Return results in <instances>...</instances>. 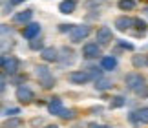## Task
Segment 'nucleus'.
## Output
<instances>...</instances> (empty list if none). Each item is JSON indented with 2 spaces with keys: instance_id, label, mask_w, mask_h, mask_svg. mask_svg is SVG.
Segmentation results:
<instances>
[{
  "instance_id": "a878e982",
  "label": "nucleus",
  "mask_w": 148,
  "mask_h": 128,
  "mask_svg": "<svg viewBox=\"0 0 148 128\" xmlns=\"http://www.w3.org/2000/svg\"><path fill=\"white\" fill-rule=\"evenodd\" d=\"M88 70H90L88 73L92 75V79H93V81H97V79H101V77H102V70L95 68V66H93V68H88Z\"/></svg>"
},
{
  "instance_id": "393cba45",
  "label": "nucleus",
  "mask_w": 148,
  "mask_h": 128,
  "mask_svg": "<svg viewBox=\"0 0 148 128\" xmlns=\"http://www.w3.org/2000/svg\"><path fill=\"white\" fill-rule=\"evenodd\" d=\"M29 48L35 50V51H38V50L42 51V50H44V42H42L38 37H37V39H31V40H29Z\"/></svg>"
},
{
  "instance_id": "9d476101",
  "label": "nucleus",
  "mask_w": 148,
  "mask_h": 128,
  "mask_svg": "<svg viewBox=\"0 0 148 128\" xmlns=\"http://www.w3.org/2000/svg\"><path fill=\"white\" fill-rule=\"evenodd\" d=\"M59 53H60V51L57 50V48L48 46V48H44L40 51V57H42V61H46V62H59V59H60Z\"/></svg>"
},
{
  "instance_id": "39448f33",
  "label": "nucleus",
  "mask_w": 148,
  "mask_h": 128,
  "mask_svg": "<svg viewBox=\"0 0 148 128\" xmlns=\"http://www.w3.org/2000/svg\"><path fill=\"white\" fill-rule=\"evenodd\" d=\"M101 55V44L99 42H88L82 48V57L84 59H97Z\"/></svg>"
},
{
  "instance_id": "aec40b11",
  "label": "nucleus",
  "mask_w": 148,
  "mask_h": 128,
  "mask_svg": "<svg viewBox=\"0 0 148 128\" xmlns=\"http://www.w3.org/2000/svg\"><path fill=\"white\" fill-rule=\"evenodd\" d=\"M93 86H95V90H97V92H106V90L112 88V83H110V81H106V79H97Z\"/></svg>"
},
{
  "instance_id": "7c9ffc66",
  "label": "nucleus",
  "mask_w": 148,
  "mask_h": 128,
  "mask_svg": "<svg viewBox=\"0 0 148 128\" xmlns=\"http://www.w3.org/2000/svg\"><path fill=\"white\" fill-rule=\"evenodd\" d=\"M73 30V24H62L60 26V31H71Z\"/></svg>"
},
{
  "instance_id": "0eeeda50",
  "label": "nucleus",
  "mask_w": 148,
  "mask_h": 128,
  "mask_svg": "<svg viewBox=\"0 0 148 128\" xmlns=\"http://www.w3.org/2000/svg\"><path fill=\"white\" fill-rule=\"evenodd\" d=\"M38 35H40V24H38V22H29V24H26L24 30H22V37L26 40L37 39Z\"/></svg>"
},
{
  "instance_id": "4468645a",
  "label": "nucleus",
  "mask_w": 148,
  "mask_h": 128,
  "mask_svg": "<svg viewBox=\"0 0 148 128\" xmlns=\"http://www.w3.org/2000/svg\"><path fill=\"white\" fill-rule=\"evenodd\" d=\"M75 9H77V2H75V0H62V2L59 4V11L62 15H70Z\"/></svg>"
},
{
  "instance_id": "2f4dec72",
  "label": "nucleus",
  "mask_w": 148,
  "mask_h": 128,
  "mask_svg": "<svg viewBox=\"0 0 148 128\" xmlns=\"http://www.w3.org/2000/svg\"><path fill=\"white\" fill-rule=\"evenodd\" d=\"M88 128H106V126L104 125H99V123H90Z\"/></svg>"
},
{
  "instance_id": "f03ea898",
  "label": "nucleus",
  "mask_w": 148,
  "mask_h": 128,
  "mask_svg": "<svg viewBox=\"0 0 148 128\" xmlns=\"http://www.w3.org/2000/svg\"><path fill=\"white\" fill-rule=\"evenodd\" d=\"M90 33H92V28L86 26V24H82V26H73V30L70 31V40H71L73 44H79V42H82V40L86 39Z\"/></svg>"
},
{
  "instance_id": "423d86ee",
  "label": "nucleus",
  "mask_w": 148,
  "mask_h": 128,
  "mask_svg": "<svg viewBox=\"0 0 148 128\" xmlns=\"http://www.w3.org/2000/svg\"><path fill=\"white\" fill-rule=\"evenodd\" d=\"M145 81V77L141 73H137V72H130V73H126V77H124V84H126V88L128 90H135L137 86L141 84Z\"/></svg>"
},
{
  "instance_id": "473e14b6",
  "label": "nucleus",
  "mask_w": 148,
  "mask_h": 128,
  "mask_svg": "<svg viewBox=\"0 0 148 128\" xmlns=\"http://www.w3.org/2000/svg\"><path fill=\"white\" fill-rule=\"evenodd\" d=\"M40 123H42V119H40V117H38V119H31V126H38Z\"/></svg>"
},
{
  "instance_id": "c756f323",
  "label": "nucleus",
  "mask_w": 148,
  "mask_h": 128,
  "mask_svg": "<svg viewBox=\"0 0 148 128\" xmlns=\"http://www.w3.org/2000/svg\"><path fill=\"white\" fill-rule=\"evenodd\" d=\"M119 46H121V48H124V50H128V51H134V44H132V42L121 40V42H119Z\"/></svg>"
},
{
  "instance_id": "bb28decb",
  "label": "nucleus",
  "mask_w": 148,
  "mask_h": 128,
  "mask_svg": "<svg viewBox=\"0 0 148 128\" xmlns=\"http://www.w3.org/2000/svg\"><path fill=\"white\" fill-rule=\"evenodd\" d=\"M16 114H20V108H15V106L4 108V115H5V117H15Z\"/></svg>"
},
{
  "instance_id": "a211bd4d",
  "label": "nucleus",
  "mask_w": 148,
  "mask_h": 128,
  "mask_svg": "<svg viewBox=\"0 0 148 128\" xmlns=\"http://www.w3.org/2000/svg\"><path fill=\"white\" fill-rule=\"evenodd\" d=\"M59 117L64 119V121H71V119L77 117V110H73V108H62V112L59 114Z\"/></svg>"
},
{
  "instance_id": "1a4fd4ad",
  "label": "nucleus",
  "mask_w": 148,
  "mask_h": 128,
  "mask_svg": "<svg viewBox=\"0 0 148 128\" xmlns=\"http://www.w3.org/2000/svg\"><path fill=\"white\" fill-rule=\"evenodd\" d=\"M68 79H70L71 84H86V83L92 81V75L88 72H71L68 75Z\"/></svg>"
},
{
  "instance_id": "c9c22d12",
  "label": "nucleus",
  "mask_w": 148,
  "mask_h": 128,
  "mask_svg": "<svg viewBox=\"0 0 148 128\" xmlns=\"http://www.w3.org/2000/svg\"><path fill=\"white\" fill-rule=\"evenodd\" d=\"M146 66H148V57H146Z\"/></svg>"
},
{
  "instance_id": "ddd939ff",
  "label": "nucleus",
  "mask_w": 148,
  "mask_h": 128,
  "mask_svg": "<svg viewBox=\"0 0 148 128\" xmlns=\"http://www.w3.org/2000/svg\"><path fill=\"white\" fill-rule=\"evenodd\" d=\"M62 99L60 97H51L49 99V103H48V112L51 114V115H59L60 112H62Z\"/></svg>"
},
{
  "instance_id": "6ab92c4d",
  "label": "nucleus",
  "mask_w": 148,
  "mask_h": 128,
  "mask_svg": "<svg viewBox=\"0 0 148 128\" xmlns=\"http://www.w3.org/2000/svg\"><path fill=\"white\" fill-rule=\"evenodd\" d=\"M22 126V119L20 117H9L4 121L2 128H20Z\"/></svg>"
},
{
  "instance_id": "dca6fc26",
  "label": "nucleus",
  "mask_w": 148,
  "mask_h": 128,
  "mask_svg": "<svg viewBox=\"0 0 148 128\" xmlns=\"http://www.w3.org/2000/svg\"><path fill=\"white\" fill-rule=\"evenodd\" d=\"M101 68L106 70V72L115 70L117 68V59H115V57H102V59H101Z\"/></svg>"
},
{
  "instance_id": "f3484780",
  "label": "nucleus",
  "mask_w": 148,
  "mask_h": 128,
  "mask_svg": "<svg viewBox=\"0 0 148 128\" xmlns=\"http://www.w3.org/2000/svg\"><path fill=\"white\" fill-rule=\"evenodd\" d=\"M134 94L137 95L139 99H148V84H146V81H143V83L134 90Z\"/></svg>"
},
{
  "instance_id": "c85d7f7f",
  "label": "nucleus",
  "mask_w": 148,
  "mask_h": 128,
  "mask_svg": "<svg viewBox=\"0 0 148 128\" xmlns=\"http://www.w3.org/2000/svg\"><path fill=\"white\" fill-rule=\"evenodd\" d=\"M135 28H137V30H141V31H145V30H146V22L141 20V19H135Z\"/></svg>"
},
{
  "instance_id": "72a5a7b5",
  "label": "nucleus",
  "mask_w": 148,
  "mask_h": 128,
  "mask_svg": "<svg viewBox=\"0 0 148 128\" xmlns=\"http://www.w3.org/2000/svg\"><path fill=\"white\" fill-rule=\"evenodd\" d=\"M22 2H26V0H11V6H18Z\"/></svg>"
},
{
  "instance_id": "4be33fe9",
  "label": "nucleus",
  "mask_w": 148,
  "mask_h": 128,
  "mask_svg": "<svg viewBox=\"0 0 148 128\" xmlns=\"http://www.w3.org/2000/svg\"><path fill=\"white\" fill-rule=\"evenodd\" d=\"M119 9H123V11H132L135 8V0H119Z\"/></svg>"
},
{
  "instance_id": "5701e85b",
  "label": "nucleus",
  "mask_w": 148,
  "mask_h": 128,
  "mask_svg": "<svg viewBox=\"0 0 148 128\" xmlns=\"http://www.w3.org/2000/svg\"><path fill=\"white\" fill-rule=\"evenodd\" d=\"M35 73H37L38 81L44 79V77H48V75H51V72L48 70V66H37V68H35Z\"/></svg>"
},
{
  "instance_id": "9b49d317",
  "label": "nucleus",
  "mask_w": 148,
  "mask_h": 128,
  "mask_svg": "<svg viewBox=\"0 0 148 128\" xmlns=\"http://www.w3.org/2000/svg\"><path fill=\"white\" fill-rule=\"evenodd\" d=\"M60 64H64V66H71L73 62H75V53H73L71 48H68V46H64V48L60 50V59H59Z\"/></svg>"
},
{
  "instance_id": "20e7f679",
  "label": "nucleus",
  "mask_w": 148,
  "mask_h": 128,
  "mask_svg": "<svg viewBox=\"0 0 148 128\" xmlns=\"http://www.w3.org/2000/svg\"><path fill=\"white\" fill-rule=\"evenodd\" d=\"M95 40L101 44V46H108L113 40V33L108 26H102L97 30V33H95Z\"/></svg>"
},
{
  "instance_id": "f257e3e1",
  "label": "nucleus",
  "mask_w": 148,
  "mask_h": 128,
  "mask_svg": "<svg viewBox=\"0 0 148 128\" xmlns=\"http://www.w3.org/2000/svg\"><path fill=\"white\" fill-rule=\"evenodd\" d=\"M18 70H20V61L16 57L2 55V72L5 75H15V73H18Z\"/></svg>"
},
{
  "instance_id": "e433bc0d",
  "label": "nucleus",
  "mask_w": 148,
  "mask_h": 128,
  "mask_svg": "<svg viewBox=\"0 0 148 128\" xmlns=\"http://www.w3.org/2000/svg\"><path fill=\"white\" fill-rule=\"evenodd\" d=\"M106 128H110V126H106Z\"/></svg>"
},
{
  "instance_id": "2eb2a0df",
  "label": "nucleus",
  "mask_w": 148,
  "mask_h": 128,
  "mask_svg": "<svg viewBox=\"0 0 148 128\" xmlns=\"http://www.w3.org/2000/svg\"><path fill=\"white\" fill-rule=\"evenodd\" d=\"M130 119L148 125V108H141V110H137V112H132L130 114Z\"/></svg>"
},
{
  "instance_id": "b1692460",
  "label": "nucleus",
  "mask_w": 148,
  "mask_h": 128,
  "mask_svg": "<svg viewBox=\"0 0 148 128\" xmlns=\"http://www.w3.org/2000/svg\"><path fill=\"white\" fill-rule=\"evenodd\" d=\"M40 84H42V88H53L55 86V77L53 75H48V77H44V79H40Z\"/></svg>"
},
{
  "instance_id": "f8f14e48",
  "label": "nucleus",
  "mask_w": 148,
  "mask_h": 128,
  "mask_svg": "<svg viewBox=\"0 0 148 128\" xmlns=\"http://www.w3.org/2000/svg\"><path fill=\"white\" fill-rule=\"evenodd\" d=\"M31 17H33V9H24L13 15V22L15 24H27L31 20Z\"/></svg>"
},
{
  "instance_id": "cd10ccee",
  "label": "nucleus",
  "mask_w": 148,
  "mask_h": 128,
  "mask_svg": "<svg viewBox=\"0 0 148 128\" xmlns=\"http://www.w3.org/2000/svg\"><path fill=\"white\" fill-rule=\"evenodd\" d=\"M132 64H134V66H135V68H141V66H143V64H146V61L143 59V57H139V55H135V57H134V59H132Z\"/></svg>"
},
{
  "instance_id": "f704fd0d",
  "label": "nucleus",
  "mask_w": 148,
  "mask_h": 128,
  "mask_svg": "<svg viewBox=\"0 0 148 128\" xmlns=\"http://www.w3.org/2000/svg\"><path fill=\"white\" fill-rule=\"evenodd\" d=\"M44 128H59L57 125H48V126H44Z\"/></svg>"
},
{
  "instance_id": "6e6552de",
  "label": "nucleus",
  "mask_w": 148,
  "mask_h": 128,
  "mask_svg": "<svg viewBox=\"0 0 148 128\" xmlns=\"http://www.w3.org/2000/svg\"><path fill=\"white\" fill-rule=\"evenodd\" d=\"M113 26L117 28L119 31H128V30H132V28L135 26V19H130V17H117L115 22H113Z\"/></svg>"
},
{
  "instance_id": "412c9836",
  "label": "nucleus",
  "mask_w": 148,
  "mask_h": 128,
  "mask_svg": "<svg viewBox=\"0 0 148 128\" xmlns=\"http://www.w3.org/2000/svg\"><path fill=\"white\" fill-rule=\"evenodd\" d=\"M124 104H126V99L123 95H115V97H112V101H110V108H123Z\"/></svg>"
},
{
  "instance_id": "7ed1b4c3",
  "label": "nucleus",
  "mask_w": 148,
  "mask_h": 128,
  "mask_svg": "<svg viewBox=\"0 0 148 128\" xmlns=\"http://www.w3.org/2000/svg\"><path fill=\"white\" fill-rule=\"evenodd\" d=\"M15 97L18 99L20 103H24V104H29V103H33V99H35V92H33L31 88H27V86H18L16 88V92H15Z\"/></svg>"
}]
</instances>
